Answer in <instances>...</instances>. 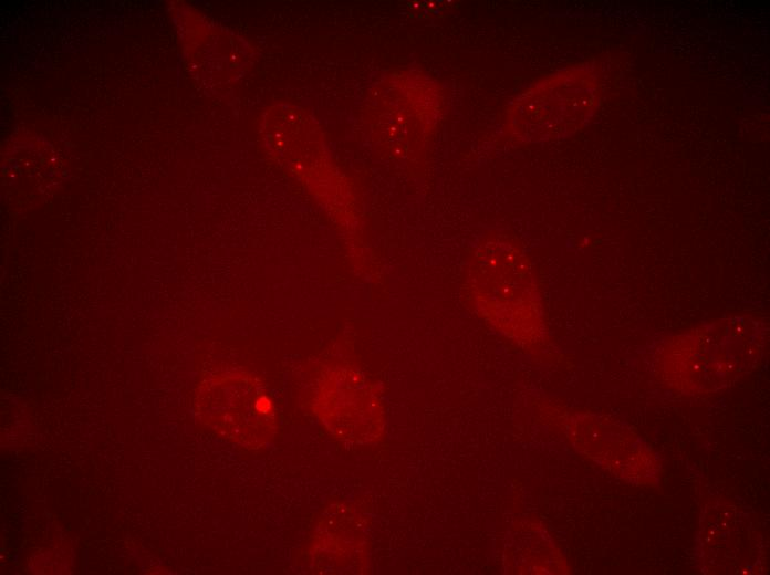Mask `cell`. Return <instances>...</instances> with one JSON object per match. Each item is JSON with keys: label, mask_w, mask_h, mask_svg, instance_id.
<instances>
[{"label": "cell", "mask_w": 770, "mask_h": 575, "mask_svg": "<svg viewBox=\"0 0 770 575\" xmlns=\"http://www.w3.org/2000/svg\"><path fill=\"white\" fill-rule=\"evenodd\" d=\"M542 84V91L530 92L519 103V112L534 114L531 122L535 124L529 129L535 130L532 138H547L551 133L574 129L595 103L594 84L575 74L558 76Z\"/></svg>", "instance_id": "obj_1"}]
</instances>
